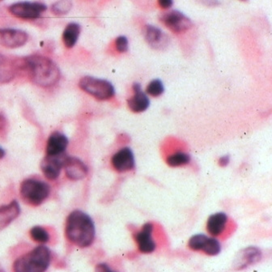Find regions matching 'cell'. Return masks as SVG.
<instances>
[{
	"label": "cell",
	"mask_w": 272,
	"mask_h": 272,
	"mask_svg": "<svg viewBox=\"0 0 272 272\" xmlns=\"http://www.w3.org/2000/svg\"><path fill=\"white\" fill-rule=\"evenodd\" d=\"M65 233L69 241L77 246L88 247L95 238V226L89 215L81 211H74L68 215Z\"/></svg>",
	"instance_id": "obj_1"
},
{
	"label": "cell",
	"mask_w": 272,
	"mask_h": 272,
	"mask_svg": "<svg viewBox=\"0 0 272 272\" xmlns=\"http://www.w3.org/2000/svg\"><path fill=\"white\" fill-rule=\"evenodd\" d=\"M24 65L30 71L33 81L39 86H53L60 79L59 67L49 58L32 55L26 58Z\"/></svg>",
	"instance_id": "obj_2"
},
{
	"label": "cell",
	"mask_w": 272,
	"mask_h": 272,
	"mask_svg": "<svg viewBox=\"0 0 272 272\" xmlns=\"http://www.w3.org/2000/svg\"><path fill=\"white\" fill-rule=\"evenodd\" d=\"M51 251L47 247L37 246L14 262V270L17 272H42L51 263Z\"/></svg>",
	"instance_id": "obj_3"
},
{
	"label": "cell",
	"mask_w": 272,
	"mask_h": 272,
	"mask_svg": "<svg viewBox=\"0 0 272 272\" xmlns=\"http://www.w3.org/2000/svg\"><path fill=\"white\" fill-rule=\"evenodd\" d=\"M50 192L47 183L35 179L24 180L20 186L22 199L32 206L40 205L49 196Z\"/></svg>",
	"instance_id": "obj_4"
},
{
	"label": "cell",
	"mask_w": 272,
	"mask_h": 272,
	"mask_svg": "<svg viewBox=\"0 0 272 272\" xmlns=\"http://www.w3.org/2000/svg\"><path fill=\"white\" fill-rule=\"evenodd\" d=\"M79 86L83 91L98 100H108L113 97L115 93L111 83L95 77H83L79 82Z\"/></svg>",
	"instance_id": "obj_5"
},
{
	"label": "cell",
	"mask_w": 272,
	"mask_h": 272,
	"mask_svg": "<svg viewBox=\"0 0 272 272\" xmlns=\"http://www.w3.org/2000/svg\"><path fill=\"white\" fill-rule=\"evenodd\" d=\"M45 4L39 2H18L12 4L8 8L9 12L14 16L24 20H34L41 16L46 10Z\"/></svg>",
	"instance_id": "obj_6"
},
{
	"label": "cell",
	"mask_w": 272,
	"mask_h": 272,
	"mask_svg": "<svg viewBox=\"0 0 272 272\" xmlns=\"http://www.w3.org/2000/svg\"><path fill=\"white\" fill-rule=\"evenodd\" d=\"M161 21L174 33H182L190 30L192 26L191 20L179 11L166 12L161 17Z\"/></svg>",
	"instance_id": "obj_7"
},
{
	"label": "cell",
	"mask_w": 272,
	"mask_h": 272,
	"mask_svg": "<svg viewBox=\"0 0 272 272\" xmlns=\"http://www.w3.org/2000/svg\"><path fill=\"white\" fill-rule=\"evenodd\" d=\"M189 247L193 251H203L208 255H216L221 251L219 241L203 234L194 235L189 241Z\"/></svg>",
	"instance_id": "obj_8"
},
{
	"label": "cell",
	"mask_w": 272,
	"mask_h": 272,
	"mask_svg": "<svg viewBox=\"0 0 272 272\" xmlns=\"http://www.w3.org/2000/svg\"><path fill=\"white\" fill-rule=\"evenodd\" d=\"M28 36L26 32L16 29H1L0 30V45L4 47H21L27 42Z\"/></svg>",
	"instance_id": "obj_9"
},
{
	"label": "cell",
	"mask_w": 272,
	"mask_h": 272,
	"mask_svg": "<svg viewBox=\"0 0 272 272\" xmlns=\"http://www.w3.org/2000/svg\"><path fill=\"white\" fill-rule=\"evenodd\" d=\"M66 157L67 156L64 153L56 156L46 155L41 164V170L45 178L49 180L57 179L60 174L61 168L63 167Z\"/></svg>",
	"instance_id": "obj_10"
},
{
	"label": "cell",
	"mask_w": 272,
	"mask_h": 272,
	"mask_svg": "<svg viewBox=\"0 0 272 272\" xmlns=\"http://www.w3.org/2000/svg\"><path fill=\"white\" fill-rule=\"evenodd\" d=\"M63 167L66 175L71 180H81L88 174V168L85 164L77 157H66Z\"/></svg>",
	"instance_id": "obj_11"
},
{
	"label": "cell",
	"mask_w": 272,
	"mask_h": 272,
	"mask_svg": "<svg viewBox=\"0 0 272 272\" xmlns=\"http://www.w3.org/2000/svg\"><path fill=\"white\" fill-rule=\"evenodd\" d=\"M112 164L116 170L118 172H126L134 168L135 157L131 149L124 147L115 153L112 158Z\"/></svg>",
	"instance_id": "obj_12"
},
{
	"label": "cell",
	"mask_w": 272,
	"mask_h": 272,
	"mask_svg": "<svg viewBox=\"0 0 272 272\" xmlns=\"http://www.w3.org/2000/svg\"><path fill=\"white\" fill-rule=\"evenodd\" d=\"M153 225L151 223L145 224L143 229L135 235V241L138 243L139 251L144 254H150L156 249V243L152 237Z\"/></svg>",
	"instance_id": "obj_13"
},
{
	"label": "cell",
	"mask_w": 272,
	"mask_h": 272,
	"mask_svg": "<svg viewBox=\"0 0 272 272\" xmlns=\"http://www.w3.org/2000/svg\"><path fill=\"white\" fill-rule=\"evenodd\" d=\"M68 145V139L60 132L51 134L46 144V155L56 156L64 153Z\"/></svg>",
	"instance_id": "obj_14"
},
{
	"label": "cell",
	"mask_w": 272,
	"mask_h": 272,
	"mask_svg": "<svg viewBox=\"0 0 272 272\" xmlns=\"http://www.w3.org/2000/svg\"><path fill=\"white\" fill-rule=\"evenodd\" d=\"M145 39L155 49H163L166 46L168 37L158 28L147 26L145 29Z\"/></svg>",
	"instance_id": "obj_15"
},
{
	"label": "cell",
	"mask_w": 272,
	"mask_h": 272,
	"mask_svg": "<svg viewBox=\"0 0 272 272\" xmlns=\"http://www.w3.org/2000/svg\"><path fill=\"white\" fill-rule=\"evenodd\" d=\"M262 254L259 249L255 247H249L239 253L236 259L235 266L237 269L245 268L249 265L255 264L260 261Z\"/></svg>",
	"instance_id": "obj_16"
},
{
	"label": "cell",
	"mask_w": 272,
	"mask_h": 272,
	"mask_svg": "<svg viewBox=\"0 0 272 272\" xmlns=\"http://www.w3.org/2000/svg\"><path fill=\"white\" fill-rule=\"evenodd\" d=\"M20 205L14 200L8 205L0 207V230L5 229L20 215Z\"/></svg>",
	"instance_id": "obj_17"
},
{
	"label": "cell",
	"mask_w": 272,
	"mask_h": 272,
	"mask_svg": "<svg viewBox=\"0 0 272 272\" xmlns=\"http://www.w3.org/2000/svg\"><path fill=\"white\" fill-rule=\"evenodd\" d=\"M227 220V215L223 212H218L211 215L207 223L208 233L212 236L219 235L224 231Z\"/></svg>",
	"instance_id": "obj_18"
},
{
	"label": "cell",
	"mask_w": 272,
	"mask_h": 272,
	"mask_svg": "<svg viewBox=\"0 0 272 272\" xmlns=\"http://www.w3.org/2000/svg\"><path fill=\"white\" fill-rule=\"evenodd\" d=\"M150 102L149 97L142 90L135 92V94L128 100V106L135 113L145 111L149 108Z\"/></svg>",
	"instance_id": "obj_19"
},
{
	"label": "cell",
	"mask_w": 272,
	"mask_h": 272,
	"mask_svg": "<svg viewBox=\"0 0 272 272\" xmlns=\"http://www.w3.org/2000/svg\"><path fill=\"white\" fill-rule=\"evenodd\" d=\"M80 34H81V26L78 24L71 23L67 24L63 31V43L67 48H72L77 44Z\"/></svg>",
	"instance_id": "obj_20"
},
{
	"label": "cell",
	"mask_w": 272,
	"mask_h": 272,
	"mask_svg": "<svg viewBox=\"0 0 272 272\" xmlns=\"http://www.w3.org/2000/svg\"><path fill=\"white\" fill-rule=\"evenodd\" d=\"M15 76L13 63L8 58L0 55V82L8 83L12 81Z\"/></svg>",
	"instance_id": "obj_21"
},
{
	"label": "cell",
	"mask_w": 272,
	"mask_h": 272,
	"mask_svg": "<svg viewBox=\"0 0 272 272\" xmlns=\"http://www.w3.org/2000/svg\"><path fill=\"white\" fill-rule=\"evenodd\" d=\"M190 161V157L188 154L184 153H177L171 155L167 159V163L169 166L178 167L186 165Z\"/></svg>",
	"instance_id": "obj_22"
},
{
	"label": "cell",
	"mask_w": 272,
	"mask_h": 272,
	"mask_svg": "<svg viewBox=\"0 0 272 272\" xmlns=\"http://www.w3.org/2000/svg\"><path fill=\"white\" fill-rule=\"evenodd\" d=\"M72 8L71 0H59L52 5V12L56 15H65L68 13Z\"/></svg>",
	"instance_id": "obj_23"
},
{
	"label": "cell",
	"mask_w": 272,
	"mask_h": 272,
	"mask_svg": "<svg viewBox=\"0 0 272 272\" xmlns=\"http://www.w3.org/2000/svg\"><path fill=\"white\" fill-rule=\"evenodd\" d=\"M30 236L34 241L39 243H46L50 239L48 232L40 226H35L31 229Z\"/></svg>",
	"instance_id": "obj_24"
},
{
	"label": "cell",
	"mask_w": 272,
	"mask_h": 272,
	"mask_svg": "<svg viewBox=\"0 0 272 272\" xmlns=\"http://www.w3.org/2000/svg\"><path fill=\"white\" fill-rule=\"evenodd\" d=\"M147 94L152 96H161L164 92V86L162 82L160 80H154L151 81L147 85Z\"/></svg>",
	"instance_id": "obj_25"
},
{
	"label": "cell",
	"mask_w": 272,
	"mask_h": 272,
	"mask_svg": "<svg viewBox=\"0 0 272 272\" xmlns=\"http://www.w3.org/2000/svg\"><path fill=\"white\" fill-rule=\"evenodd\" d=\"M116 49L120 53H124L128 51V40L124 36H120L116 39Z\"/></svg>",
	"instance_id": "obj_26"
},
{
	"label": "cell",
	"mask_w": 272,
	"mask_h": 272,
	"mask_svg": "<svg viewBox=\"0 0 272 272\" xmlns=\"http://www.w3.org/2000/svg\"><path fill=\"white\" fill-rule=\"evenodd\" d=\"M159 5L164 9H167L172 7V0H158Z\"/></svg>",
	"instance_id": "obj_27"
},
{
	"label": "cell",
	"mask_w": 272,
	"mask_h": 272,
	"mask_svg": "<svg viewBox=\"0 0 272 272\" xmlns=\"http://www.w3.org/2000/svg\"><path fill=\"white\" fill-rule=\"evenodd\" d=\"M229 161H230V159H229V156H225V157L219 159V165L222 167L227 166L229 165Z\"/></svg>",
	"instance_id": "obj_28"
},
{
	"label": "cell",
	"mask_w": 272,
	"mask_h": 272,
	"mask_svg": "<svg viewBox=\"0 0 272 272\" xmlns=\"http://www.w3.org/2000/svg\"><path fill=\"white\" fill-rule=\"evenodd\" d=\"M96 270H101V271H106V270H110V267L106 264H100L96 266Z\"/></svg>",
	"instance_id": "obj_29"
},
{
	"label": "cell",
	"mask_w": 272,
	"mask_h": 272,
	"mask_svg": "<svg viewBox=\"0 0 272 272\" xmlns=\"http://www.w3.org/2000/svg\"><path fill=\"white\" fill-rule=\"evenodd\" d=\"M132 88H133L134 92H138V91L142 90L141 85L138 84V83H135V84H133V87H132Z\"/></svg>",
	"instance_id": "obj_30"
},
{
	"label": "cell",
	"mask_w": 272,
	"mask_h": 272,
	"mask_svg": "<svg viewBox=\"0 0 272 272\" xmlns=\"http://www.w3.org/2000/svg\"><path fill=\"white\" fill-rule=\"evenodd\" d=\"M4 155H5V152L4 151V149L0 147V159H2L4 157Z\"/></svg>",
	"instance_id": "obj_31"
},
{
	"label": "cell",
	"mask_w": 272,
	"mask_h": 272,
	"mask_svg": "<svg viewBox=\"0 0 272 272\" xmlns=\"http://www.w3.org/2000/svg\"><path fill=\"white\" fill-rule=\"evenodd\" d=\"M242 1H246V0H242Z\"/></svg>",
	"instance_id": "obj_32"
},
{
	"label": "cell",
	"mask_w": 272,
	"mask_h": 272,
	"mask_svg": "<svg viewBox=\"0 0 272 272\" xmlns=\"http://www.w3.org/2000/svg\"><path fill=\"white\" fill-rule=\"evenodd\" d=\"M0 1H2V0H0Z\"/></svg>",
	"instance_id": "obj_33"
}]
</instances>
